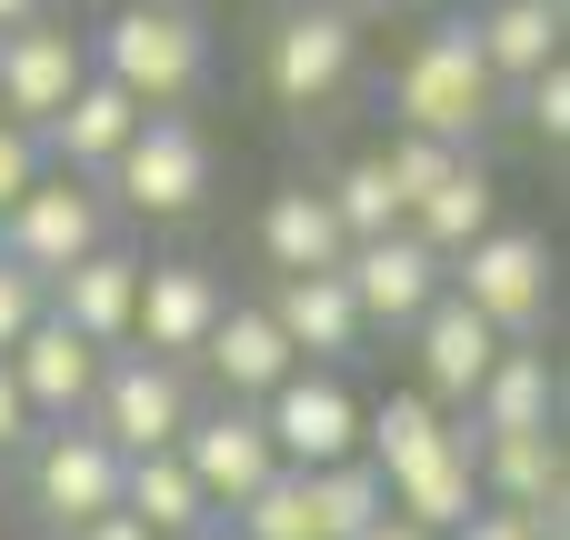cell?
<instances>
[{"label": "cell", "instance_id": "obj_1", "mask_svg": "<svg viewBox=\"0 0 570 540\" xmlns=\"http://www.w3.org/2000/svg\"><path fill=\"white\" fill-rule=\"evenodd\" d=\"M80 40H90V70L120 80L140 110H180V100H200V80H210V30H200V10L110 0V20L80 30Z\"/></svg>", "mask_w": 570, "mask_h": 540}, {"label": "cell", "instance_id": "obj_2", "mask_svg": "<svg viewBox=\"0 0 570 540\" xmlns=\"http://www.w3.org/2000/svg\"><path fill=\"white\" fill-rule=\"evenodd\" d=\"M501 80L481 70V50H471V20H431L411 50H401V70H391V110H401V130H431V140H451V150H471L491 120H501Z\"/></svg>", "mask_w": 570, "mask_h": 540}, {"label": "cell", "instance_id": "obj_3", "mask_svg": "<svg viewBox=\"0 0 570 540\" xmlns=\"http://www.w3.org/2000/svg\"><path fill=\"white\" fill-rule=\"evenodd\" d=\"M210 180H220V150H210V130L190 110H150L130 130V150L100 170L110 210H130V220H190L210 200Z\"/></svg>", "mask_w": 570, "mask_h": 540}, {"label": "cell", "instance_id": "obj_4", "mask_svg": "<svg viewBox=\"0 0 570 540\" xmlns=\"http://www.w3.org/2000/svg\"><path fill=\"white\" fill-rule=\"evenodd\" d=\"M451 291H461L501 341H541V331H551V311H561V261H551V240H541V230L491 220V230L451 261Z\"/></svg>", "mask_w": 570, "mask_h": 540}, {"label": "cell", "instance_id": "obj_5", "mask_svg": "<svg viewBox=\"0 0 570 540\" xmlns=\"http://www.w3.org/2000/svg\"><path fill=\"white\" fill-rule=\"evenodd\" d=\"M351 70H361V20L341 10V0H291L281 20H271V40H261V90L281 100V110H331L341 90H351Z\"/></svg>", "mask_w": 570, "mask_h": 540}, {"label": "cell", "instance_id": "obj_6", "mask_svg": "<svg viewBox=\"0 0 570 540\" xmlns=\"http://www.w3.org/2000/svg\"><path fill=\"white\" fill-rule=\"evenodd\" d=\"M100 240H110V190L80 180V170H40V180L0 210V261L40 271V281H60L70 261H90Z\"/></svg>", "mask_w": 570, "mask_h": 540}, {"label": "cell", "instance_id": "obj_7", "mask_svg": "<svg viewBox=\"0 0 570 540\" xmlns=\"http://www.w3.org/2000/svg\"><path fill=\"white\" fill-rule=\"evenodd\" d=\"M190 371L180 361H150V351H110L100 361V391H90V431L120 451V461H140V451H170L180 431H190Z\"/></svg>", "mask_w": 570, "mask_h": 540}, {"label": "cell", "instance_id": "obj_8", "mask_svg": "<svg viewBox=\"0 0 570 540\" xmlns=\"http://www.w3.org/2000/svg\"><path fill=\"white\" fill-rule=\"evenodd\" d=\"M20 491H30V511L50 521V540H70L80 521L120 511V451H110L90 421H40V441L20 451Z\"/></svg>", "mask_w": 570, "mask_h": 540}, {"label": "cell", "instance_id": "obj_9", "mask_svg": "<svg viewBox=\"0 0 570 540\" xmlns=\"http://www.w3.org/2000/svg\"><path fill=\"white\" fill-rule=\"evenodd\" d=\"M261 411V431H271V451H281V471H331V461H351L361 451V391L341 381V371H291L271 401H250Z\"/></svg>", "mask_w": 570, "mask_h": 540}, {"label": "cell", "instance_id": "obj_10", "mask_svg": "<svg viewBox=\"0 0 570 540\" xmlns=\"http://www.w3.org/2000/svg\"><path fill=\"white\" fill-rule=\"evenodd\" d=\"M90 80V40L70 30V20H20V30H0V120H20V130H50V110L70 100Z\"/></svg>", "mask_w": 570, "mask_h": 540}, {"label": "cell", "instance_id": "obj_11", "mask_svg": "<svg viewBox=\"0 0 570 540\" xmlns=\"http://www.w3.org/2000/svg\"><path fill=\"white\" fill-rule=\"evenodd\" d=\"M341 281H351V301H361L371 331H411V321L451 291V261L421 251L411 230H381V240H351V251H341Z\"/></svg>", "mask_w": 570, "mask_h": 540}, {"label": "cell", "instance_id": "obj_12", "mask_svg": "<svg viewBox=\"0 0 570 540\" xmlns=\"http://www.w3.org/2000/svg\"><path fill=\"white\" fill-rule=\"evenodd\" d=\"M230 311V291L200 271V261H140V301H130V351H150V361H200V341H210V321Z\"/></svg>", "mask_w": 570, "mask_h": 540}, {"label": "cell", "instance_id": "obj_13", "mask_svg": "<svg viewBox=\"0 0 570 540\" xmlns=\"http://www.w3.org/2000/svg\"><path fill=\"white\" fill-rule=\"evenodd\" d=\"M170 451H180V471L200 481V501H210V511H240V501L281 471V451H271V431H261V411H250V401L190 411V431H180Z\"/></svg>", "mask_w": 570, "mask_h": 540}, {"label": "cell", "instance_id": "obj_14", "mask_svg": "<svg viewBox=\"0 0 570 540\" xmlns=\"http://www.w3.org/2000/svg\"><path fill=\"white\" fill-rule=\"evenodd\" d=\"M0 361H10V381H20V401H30V421H80V411H90V391H100V361H110V351H90L70 321H50V311H40Z\"/></svg>", "mask_w": 570, "mask_h": 540}, {"label": "cell", "instance_id": "obj_15", "mask_svg": "<svg viewBox=\"0 0 570 540\" xmlns=\"http://www.w3.org/2000/svg\"><path fill=\"white\" fill-rule=\"evenodd\" d=\"M411 361H421V381H411V391H431L441 411H461V401L481 391V371L501 361V331H491L461 291H441V301L411 321Z\"/></svg>", "mask_w": 570, "mask_h": 540}, {"label": "cell", "instance_id": "obj_16", "mask_svg": "<svg viewBox=\"0 0 570 540\" xmlns=\"http://www.w3.org/2000/svg\"><path fill=\"white\" fill-rule=\"evenodd\" d=\"M461 431L471 441H491V431H561V361L541 341H501V361L461 401Z\"/></svg>", "mask_w": 570, "mask_h": 540}, {"label": "cell", "instance_id": "obj_17", "mask_svg": "<svg viewBox=\"0 0 570 540\" xmlns=\"http://www.w3.org/2000/svg\"><path fill=\"white\" fill-rule=\"evenodd\" d=\"M261 311L281 321V341H291V351H301L311 371H331V361H351V351H361V331H371L341 271H281Z\"/></svg>", "mask_w": 570, "mask_h": 540}, {"label": "cell", "instance_id": "obj_18", "mask_svg": "<svg viewBox=\"0 0 570 540\" xmlns=\"http://www.w3.org/2000/svg\"><path fill=\"white\" fill-rule=\"evenodd\" d=\"M471 461H481V501L531 511V521H561L570 511V441L561 431H491Z\"/></svg>", "mask_w": 570, "mask_h": 540}, {"label": "cell", "instance_id": "obj_19", "mask_svg": "<svg viewBox=\"0 0 570 540\" xmlns=\"http://www.w3.org/2000/svg\"><path fill=\"white\" fill-rule=\"evenodd\" d=\"M140 120H150V110H140L120 80H100V70H90V80H80V90L50 110L40 150H50V170H80V180H100V170L130 150V130H140Z\"/></svg>", "mask_w": 570, "mask_h": 540}, {"label": "cell", "instance_id": "obj_20", "mask_svg": "<svg viewBox=\"0 0 570 540\" xmlns=\"http://www.w3.org/2000/svg\"><path fill=\"white\" fill-rule=\"evenodd\" d=\"M130 301H140V251L100 240L90 261H70L50 281V321H70L90 351H130Z\"/></svg>", "mask_w": 570, "mask_h": 540}, {"label": "cell", "instance_id": "obj_21", "mask_svg": "<svg viewBox=\"0 0 570 540\" xmlns=\"http://www.w3.org/2000/svg\"><path fill=\"white\" fill-rule=\"evenodd\" d=\"M471 451H481V441H471V431H461V411H451V431H441L421 461H401V471H391V511L451 540L471 511H481V461H471Z\"/></svg>", "mask_w": 570, "mask_h": 540}, {"label": "cell", "instance_id": "obj_22", "mask_svg": "<svg viewBox=\"0 0 570 540\" xmlns=\"http://www.w3.org/2000/svg\"><path fill=\"white\" fill-rule=\"evenodd\" d=\"M200 361H210V381H220V401H271L291 371H301V351L281 341V321L261 311V301H230L220 321H210V341H200Z\"/></svg>", "mask_w": 570, "mask_h": 540}, {"label": "cell", "instance_id": "obj_23", "mask_svg": "<svg viewBox=\"0 0 570 540\" xmlns=\"http://www.w3.org/2000/svg\"><path fill=\"white\" fill-rule=\"evenodd\" d=\"M570 40V0H481L471 10V50L501 90H521L531 70H551Z\"/></svg>", "mask_w": 570, "mask_h": 540}, {"label": "cell", "instance_id": "obj_24", "mask_svg": "<svg viewBox=\"0 0 570 540\" xmlns=\"http://www.w3.org/2000/svg\"><path fill=\"white\" fill-rule=\"evenodd\" d=\"M120 511H130L150 540H200V531H220V511L200 501V481L180 471V451H140V461H120Z\"/></svg>", "mask_w": 570, "mask_h": 540}, {"label": "cell", "instance_id": "obj_25", "mask_svg": "<svg viewBox=\"0 0 570 540\" xmlns=\"http://www.w3.org/2000/svg\"><path fill=\"white\" fill-rule=\"evenodd\" d=\"M491 220H501V180H491V170H481V150H471V160H461V170H451V180H441L431 200H411V220H401V230H411L421 251L461 261V251H471V240H481Z\"/></svg>", "mask_w": 570, "mask_h": 540}, {"label": "cell", "instance_id": "obj_26", "mask_svg": "<svg viewBox=\"0 0 570 540\" xmlns=\"http://www.w3.org/2000/svg\"><path fill=\"white\" fill-rule=\"evenodd\" d=\"M261 251H271V271H341L351 230L331 220L321 190H271V210H261Z\"/></svg>", "mask_w": 570, "mask_h": 540}, {"label": "cell", "instance_id": "obj_27", "mask_svg": "<svg viewBox=\"0 0 570 540\" xmlns=\"http://www.w3.org/2000/svg\"><path fill=\"white\" fill-rule=\"evenodd\" d=\"M311 511H321V540H361L381 511H391V481L351 451V461H331V471H311Z\"/></svg>", "mask_w": 570, "mask_h": 540}, {"label": "cell", "instance_id": "obj_28", "mask_svg": "<svg viewBox=\"0 0 570 540\" xmlns=\"http://www.w3.org/2000/svg\"><path fill=\"white\" fill-rule=\"evenodd\" d=\"M321 200H331V220H341L351 240H381V230H401V190H391V170H381V150H361V160H341V180H331Z\"/></svg>", "mask_w": 570, "mask_h": 540}, {"label": "cell", "instance_id": "obj_29", "mask_svg": "<svg viewBox=\"0 0 570 540\" xmlns=\"http://www.w3.org/2000/svg\"><path fill=\"white\" fill-rule=\"evenodd\" d=\"M230 540H321V511H311V471H271L240 511H230Z\"/></svg>", "mask_w": 570, "mask_h": 540}, {"label": "cell", "instance_id": "obj_30", "mask_svg": "<svg viewBox=\"0 0 570 540\" xmlns=\"http://www.w3.org/2000/svg\"><path fill=\"white\" fill-rule=\"evenodd\" d=\"M461 160H471V150H451V140H431V130H391L381 170H391V190H401V220H411V200H431Z\"/></svg>", "mask_w": 570, "mask_h": 540}, {"label": "cell", "instance_id": "obj_31", "mask_svg": "<svg viewBox=\"0 0 570 540\" xmlns=\"http://www.w3.org/2000/svg\"><path fill=\"white\" fill-rule=\"evenodd\" d=\"M511 110H521V120H531V140H541V150L561 160V150H570V60L531 70V80L511 90Z\"/></svg>", "mask_w": 570, "mask_h": 540}, {"label": "cell", "instance_id": "obj_32", "mask_svg": "<svg viewBox=\"0 0 570 540\" xmlns=\"http://www.w3.org/2000/svg\"><path fill=\"white\" fill-rule=\"evenodd\" d=\"M40 311H50V281H40V271H20V261H0V351H10Z\"/></svg>", "mask_w": 570, "mask_h": 540}, {"label": "cell", "instance_id": "obj_33", "mask_svg": "<svg viewBox=\"0 0 570 540\" xmlns=\"http://www.w3.org/2000/svg\"><path fill=\"white\" fill-rule=\"evenodd\" d=\"M40 170H50V150H40V130H20V120H0V210H10V200H20V190H30Z\"/></svg>", "mask_w": 570, "mask_h": 540}, {"label": "cell", "instance_id": "obj_34", "mask_svg": "<svg viewBox=\"0 0 570 540\" xmlns=\"http://www.w3.org/2000/svg\"><path fill=\"white\" fill-rule=\"evenodd\" d=\"M551 531H561V521H531V511H501V501H481V511H471L451 540H551Z\"/></svg>", "mask_w": 570, "mask_h": 540}, {"label": "cell", "instance_id": "obj_35", "mask_svg": "<svg viewBox=\"0 0 570 540\" xmlns=\"http://www.w3.org/2000/svg\"><path fill=\"white\" fill-rule=\"evenodd\" d=\"M30 441H40V421H30V401H20V381H10V361H0V461L30 451Z\"/></svg>", "mask_w": 570, "mask_h": 540}, {"label": "cell", "instance_id": "obj_36", "mask_svg": "<svg viewBox=\"0 0 570 540\" xmlns=\"http://www.w3.org/2000/svg\"><path fill=\"white\" fill-rule=\"evenodd\" d=\"M70 540H150V531H140L130 511H100V521H80V531H70Z\"/></svg>", "mask_w": 570, "mask_h": 540}, {"label": "cell", "instance_id": "obj_37", "mask_svg": "<svg viewBox=\"0 0 570 540\" xmlns=\"http://www.w3.org/2000/svg\"><path fill=\"white\" fill-rule=\"evenodd\" d=\"M361 540H441V531H421V521H401V511H381V521H371Z\"/></svg>", "mask_w": 570, "mask_h": 540}, {"label": "cell", "instance_id": "obj_38", "mask_svg": "<svg viewBox=\"0 0 570 540\" xmlns=\"http://www.w3.org/2000/svg\"><path fill=\"white\" fill-rule=\"evenodd\" d=\"M50 0H0V30H20V20H40Z\"/></svg>", "mask_w": 570, "mask_h": 540}, {"label": "cell", "instance_id": "obj_39", "mask_svg": "<svg viewBox=\"0 0 570 540\" xmlns=\"http://www.w3.org/2000/svg\"><path fill=\"white\" fill-rule=\"evenodd\" d=\"M341 10H351V20H371V10H381V0H341Z\"/></svg>", "mask_w": 570, "mask_h": 540}, {"label": "cell", "instance_id": "obj_40", "mask_svg": "<svg viewBox=\"0 0 570 540\" xmlns=\"http://www.w3.org/2000/svg\"><path fill=\"white\" fill-rule=\"evenodd\" d=\"M381 10H431V0H381Z\"/></svg>", "mask_w": 570, "mask_h": 540}, {"label": "cell", "instance_id": "obj_41", "mask_svg": "<svg viewBox=\"0 0 570 540\" xmlns=\"http://www.w3.org/2000/svg\"><path fill=\"white\" fill-rule=\"evenodd\" d=\"M140 10H190V0H140Z\"/></svg>", "mask_w": 570, "mask_h": 540}, {"label": "cell", "instance_id": "obj_42", "mask_svg": "<svg viewBox=\"0 0 570 540\" xmlns=\"http://www.w3.org/2000/svg\"><path fill=\"white\" fill-rule=\"evenodd\" d=\"M0 511H10V481H0Z\"/></svg>", "mask_w": 570, "mask_h": 540}, {"label": "cell", "instance_id": "obj_43", "mask_svg": "<svg viewBox=\"0 0 570 540\" xmlns=\"http://www.w3.org/2000/svg\"><path fill=\"white\" fill-rule=\"evenodd\" d=\"M200 540H230V531H200Z\"/></svg>", "mask_w": 570, "mask_h": 540}]
</instances>
